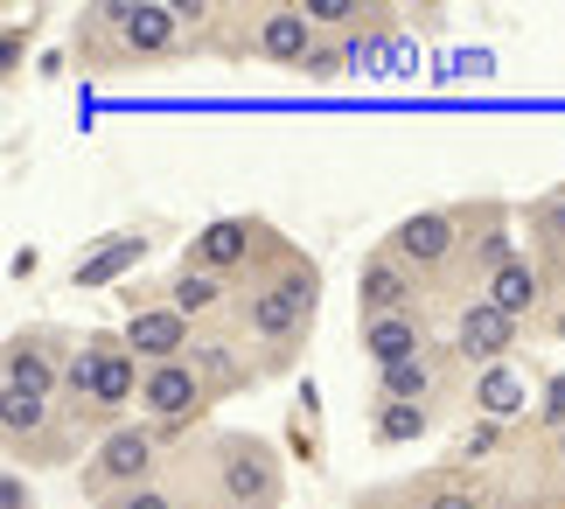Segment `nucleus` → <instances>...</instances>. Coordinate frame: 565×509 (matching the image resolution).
<instances>
[{
	"instance_id": "nucleus-22",
	"label": "nucleus",
	"mask_w": 565,
	"mask_h": 509,
	"mask_svg": "<svg viewBox=\"0 0 565 509\" xmlns=\"http://www.w3.org/2000/svg\"><path fill=\"white\" fill-rule=\"evenodd\" d=\"M426 426H433L426 405H398V397H384V405H377V439H384V447H405V439H419Z\"/></svg>"
},
{
	"instance_id": "nucleus-17",
	"label": "nucleus",
	"mask_w": 565,
	"mask_h": 509,
	"mask_svg": "<svg viewBox=\"0 0 565 509\" xmlns=\"http://www.w3.org/2000/svg\"><path fill=\"white\" fill-rule=\"evenodd\" d=\"M475 412H482L489 426H510V418L524 412V378H516L510 363H489L482 378H475Z\"/></svg>"
},
{
	"instance_id": "nucleus-1",
	"label": "nucleus",
	"mask_w": 565,
	"mask_h": 509,
	"mask_svg": "<svg viewBox=\"0 0 565 509\" xmlns=\"http://www.w3.org/2000/svg\"><path fill=\"white\" fill-rule=\"evenodd\" d=\"M315 307H321V273H315V258H294V252L273 237V273L245 294V336L266 349L273 370L287 363L300 342H308Z\"/></svg>"
},
{
	"instance_id": "nucleus-30",
	"label": "nucleus",
	"mask_w": 565,
	"mask_h": 509,
	"mask_svg": "<svg viewBox=\"0 0 565 509\" xmlns=\"http://www.w3.org/2000/svg\"><path fill=\"white\" fill-rule=\"evenodd\" d=\"M195 509H224V502H195Z\"/></svg>"
},
{
	"instance_id": "nucleus-18",
	"label": "nucleus",
	"mask_w": 565,
	"mask_h": 509,
	"mask_svg": "<svg viewBox=\"0 0 565 509\" xmlns=\"http://www.w3.org/2000/svg\"><path fill=\"white\" fill-rule=\"evenodd\" d=\"M224 300H231V286L216 279V273H195V265H182V273H175V286H168V307H175L182 321H210Z\"/></svg>"
},
{
	"instance_id": "nucleus-29",
	"label": "nucleus",
	"mask_w": 565,
	"mask_h": 509,
	"mask_svg": "<svg viewBox=\"0 0 565 509\" xmlns=\"http://www.w3.org/2000/svg\"><path fill=\"white\" fill-rule=\"evenodd\" d=\"M489 447H495V426H489V418H482V426L468 433V454H489Z\"/></svg>"
},
{
	"instance_id": "nucleus-24",
	"label": "nucleus",
	"mask_w": 565,
	"mask_h": 509,
	"mask_svg": "<svg viewBox=\"0 0 565 509\" xmlns=\"http://www.w3.org/2000/svg\"><path fill=\"white\" fill-rule=\"evenodd\" d=\"M300 71H308L315 84H335V77H350V71H356V63H350V42H321V50H315L308 63H300Z\"/></svg>"
},
{
	"instance_id": "nucleus-5",
	"label": "nucleus",
	"mask_w": 565,
	"mask_h": 509,
	"mask_svg": "<svg viewBox=\"0 0 565 509\" xmlns=\"http://www.w3.org/2000/svg\"><path fill=\"white\" fill-rule=\"evenodd\" d=\"M147 475H154V426H119L98 439V454L84 460V496H98L105 509H113L119 496L147 489Z\"/></svg>"
},
{
	"instance_id": "nucleus-16",
	"label": "nucleus",
	"mask_w": 565,
	"mask_h": 509,
	"mask_svg": "<svg viewBox=\"0 0 565 509\" xmlns=\"http://www.w3.org/2000/svg\"><path fill=\"white\" fill-rule=\"evenodd\" d=\"M147 258V237L140 231H113V237H98L92 252L77 258V286H105V279H119V273H134V265Z\"/></svg>"
},
{
	"instance_id": "nucleus-13",
	"label": "nucleus",
	"mask_w": 565,
	"mask_h": 509,
	"mask_svg": "<svg viewBox=\"0 0 565 509\" xmlns=\"http://www.w3.org/2000/svg\"><path fill=\"white\" fill-rule=\"evenodd\" d=\"M50 349H63L56 336H14L8 342V370H0V391H29V397H56L63 391V363L71 357H50Z\"/></svg>"
},
{
	"instance_id": "nucleus-12",
	"label": "nucleus",
	"mask_w": 565,
	"mask_h": 509,
	"mask_svg": "<svg viewBox=\"0 0 565 509\" xmlns=\"http://www.w3.org/2000/svg\"><path fill=\"white\" fill-rule=\"evenodd\" d=\"M252 50L266 63H308L321 50V29L308 21V8H266L252 14Z\"/></svg>"
},
{
	"instance_id": "nucleus-3",
	"label": "nucleus",
	"mask_w": 565,
	"mask_h": 509,
	"mask_svg": "<svg viewBox=\"0 0 565 509\" xmlns=\"http://www.w3.org/2000/svg\"><path fill=\"white\" fill-rule=\"evenodd\" d=\"M140 384H147V370H140L134 349H126V336H84L71 349V363H63V391L92 397L105 418H119L126 405H134Z\"/></svg>"
},
{
	"instance_id": "nucleus-8",
	"label": "nucleus",
	"mask_w": 565,
	"mask_h": 509,
	"mask_svg": "<svg viewBox=\"0 0 565 509\" xmlns=\"http://www.w3.org/2000/svg\"><path fill=\"white\" fill-rule=\"evenodd\" d=\"M252 252H266V231H258L252 216H216V224H203V231H195L189 265H195V273H216V279H231L237 265H252Z\"/></svg>"
},
{
	"instance_id": "nucleus-4",
	"label": "nucleus",
	"mask_w": 565,
	"mask_h": 509,
	"mask_svg": "<svg viewBox=\"0 0 565 509\" xmlns=\"http://www.w3.org/2000/svg\"><path fill=\"white\" fill-rule=\"evenodd\" d=\"M210 481L216 496H224V509H279V454L266 447V439L252 433H224L210 447Z\"/></svg>"
},
{
	"instance_id": "nucleus-6",
	"label": "nucleus",
	"mask_w": 565,
	"mask_h": 509,
	"mask_svg": "<svg viewBox=\"0 0 565 509\" xmlns=\"http://www.w3.org/2000/svg\"><path fill=\"white\" fill-rule=\"evenodd\" d=\"M384 252L398 258V265H412V279H440L447 265L468 252V245H461V216H454V210H426V216H405V224L384 237Z\"/></svg>"
},
{
	"instance_id": "nucleus-25",
	"label": "nucleus",
	"mask_w": 565,
	"mask_h": 509,
	"mask_svg": "<svg viewBox=\"0 0 565 509\" xmlns=\"http://www.w3.org/2000/svg\"><path fill=\"white\" fill-rule=\"evenodd\" d=\"M419 509H489V502H482V489H468V481H433L419 496Z\"/></svg>"
},
{
	"instance_id": "nucleus-15",
	"label": "nucleus",
	"mask_w": 565,
	"mask_h": 509,
	"mask_svg": "<svg viewBox=\"0 0 565 509\" xmlns=\"http://www.w3.org/2000/svg\"><path fill=\"white\" fill-rule=\"evenodd\" d=\"M356 328H363V357H371L377 370H398L412 357H426V321L419 315H371Z\"/></svg>"
},
{
	"instance_id": "nucleus-31",
	"label": "nucleus",
	"mask_w": 565,
	"mask_h": 509,
	"mask_svg": "<svg viewBox=\"0 0 565 509\" xmlns=\"http://www.w3.org/2000/svg\"><path fill=\"white\" fill-rule=\"evenodd\" d=\"M558 460H565V433H558Z\"/></svg>"
},
{
	"instance_id": "nucleus-2",
	"label": "nucleus",
	"mask_w": 565,
	"mask_h": 509,
	"mask_svg": "<svg viewBox=\"0 0 565 509\" xmlns=\"http://www.w3.org/2000/svg\"><path fill=\"white\" fill-rule=\"evenodd\" d=\"M189 21H203V8H189V0H113V8L77 14V50L98 71L105 63H134V56H168Z\"/></svg>"
},
{
	"instance_id": "nucleus-11",
	"label": "nucleus",
	"mask_w": 565,
	"mask_h": 509,
	"mask_svg": "<svg viewBox=\"0 0 565 509\" xmlns=\"http://www.w3.org/2000/svg\"><path fill=\"white\" fill-rule=\"evenodd\" d=\"M510 342H516V315H503L495 300H468L461 321H454V357H468V363H482V370L503 363Z\"/></svg>"
},
{
	"instance_id": "nucleus-19",
	"label": "nucleus",
	"mask_w": 565,
	"mask_h": 509,
	"mask_svg": "<svg viewBox=\"0 0 565 509\" xmlns=\"http://www.w3.org/2000/svg\"><path fill=\"white\" fill-rule=\"evenodd\" d=\"M482 300H495V307H503V315H516V321H524L531 307L545 300V273H537L531 258H516V265H503V273L489 279V294H482Z\"/></svg>"
},
{
	"instance_id": "nucleus-7",
	"label": "nucleus",
	"mask_w": 565,
	"mask_h": 509,
	"mask_svg": "<svg viewBox=\"0 0 565 509\" xmlns=\"http://www.w3.org/2000/svg\"><path fill=\"white\" fill-rule=\"evenodd\" d=\"M210 405V384L195 378V363H147V384H140V412L154 433H182L195 412Z\"/></svg>"
},
{
	"instance_id": "nucleus-28",
	"label": "nucleus",
	"mask_w": 565,
	"mask_h": 509,
	"mask_svg": "<svg viewBox=\"0 0 565 509\" xmlns=\"http://www.w3.org/2000/svg\"><path fill=\"white\" fill-rule=\"evenodd\" d=\"M0 509H35V502H29V481H21L14 468L0 475Z\"/></svg>"
},
{
	"instance_id": "nucleus-14",
	"label": "nucleus",
	"mask_w": 565,
	"mask_h": 509,
	"mask_svg": "<svg viewBox=\"0 0 565 509\" xmlns=\"http://www.w3.org/2000/svg\"><path fill=\"white\" fill-rule=\"evenodd\" d=\"M119 336L147 363H182L189 357V321L175 315V307H134V321H126Z\"/></svg>"
},
{
	"instance_id": "nucleus-32",
	"label": "nucleus",
	"mask_w": 565,
	"mask_h": 509,
	"mask_svg": "<svg viewBox=\"0 0 565 509\" xmlns=\"http://www.w3.org/2000/svg\"><path fill=\"white\" fill-rule=\"evenodd\" d=\"M558 336H565V315H558Z\"/></svg>"
},
{
	"instance_id": "nucleus-9",
	"label": "nucleus",
	"mask_w": 565,
	"mask_h": 509,
	"mask_svg": "<svg viewBox=\"0 0 565 509\" xmlns=\"http://www.w3.org/2000/svg\"><path fill=\"white\" fill-rule=\"evenodd\" d=\"M412 300H419L412 265H398L391 252H371V258L356 265V321H371V315H412Z\"/></svg>"
},
{
	"instance_id": "nucleus-20",
	"label": "nucleus",
	"mask_w": 565,
	"mask_h": 509,
	"mask_svg": "<svg viewBox=\"0 0 565 509\" xmlns=\"http://www.w3.org/2000/svg\"><path fill=\"white\" fill-rule=\"evenodd\" d=\"M377 391L398 397V405H433L440 370H433V357H412V363H398V370H377Z\"/></svg>"
},
{
	"instance_id": "nucleus-27",
	"label": "nucleus",
	"mask_w": 565,
	"mask_h": 509,
	"mask_svg": "<svg viewBox=\"0 0 565 509\" xmlns=\"http://www.w3.org/2000/svg\"><path fill=\"white\" fill-rule=\"evenodd\" d=\"M113 509H182V502H175V496H168V489H161V481H147V489H134V496H119Z\"/></svg>"
},
{
	"instance_id": "nucleus-23",
	"label": "nucleus",
	"mask_w": 565,
	"mask_h": 509,
	"mask_svg": "<svg viewBox=\"0 0 565 509\" xmlns=\"http://www.w3.org/2000/svg\"><path fill=\"white\" fill-rule=\"evenodd\" d=\"M300 8H308L315 29H350V35H356V21H371V29L384 21V8H356V0H300Z\"/></svg>"
},
{
	"instance_id": "nucleus-26",
	"label": "nucleus",
	"mask_w": 565,
	"mask_h": 509,
	"mask_svg": "<svg viewBox=\"0 0 565 509\" xmlns=\"http://www.w3.org/2000/svg\"><path fill=\"white\" fill-rule=\"evenodd\" d=\"M537 426H552V433H565V370L545 384V412H537Z\"/></svg>"
},
{
	"instance_id": "nucleus-10",
	"label": "nucleus",
	"mask_w": 565,
	"mask_h": 509,
	"mask_svg": "<svg viewBox=\"0 0 565 509\" xmlns=\"http://www.w3.org/2000/svg\"><path fill=\"white\" fill-rule=\"evenodd\" d=\"M350 63H356L363 77H391V84H398V77H419V42L384 14L377 29H356L350 35Z\"/></svg>"
},
{
	"instance_id": "nucleus-21",
	"label": "nucleus",
	"mask_w": 565,
	"mask_h": 509,
	"mask_svg": "<svg viewBox=\"0 0 565 509\" xmlns=\"http://www.w3.org/2000/svg\"><path fill=\"white\" fill-rule=\"evenodd\" d=\"M195 378L210 384V397H224V391H237V384H245L252 370L237 363V349H231V342H195Z\"/></svg>"
}]
</instances>
